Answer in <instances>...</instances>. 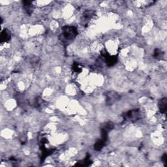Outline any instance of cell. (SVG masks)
<instances>
[{
  "label": "cell",
  "instance_id": "6",
  "mask_svg": "<svg viewBox=\"0 0 167 167\" xmlns=\"http://www.w3.org/2000/svg\"><path fill=\"white\" fill-rule=\"evenodd\" d=\"M94 15L93 11L91 10H86L83 14V21L84 22H87L88 21L90 20L91 18L93 17V16Z\"/></svg>",
  "mask_w": 167,
  "mask_h": 167
},
{
  "label": "cell",
  "instance_id": "2",
  "mask_svg": "<svg viewBox=\"0 0 167 167\" xmlns=\"http://www.w3.org/2000/svg\"><path fill=\"white\" fill-rule=\"evenodd\" d=\"M123 118L125 121L134 122L141 118V113L138 109H134L129 110L123 115Z\"/></svg>",
  "mask_w": 167,
  "mask_h": 167
},
{
  "label": "cell",
  "instance_id": "9",
  "mask_svg": "<svg viewBox=\"0 0 167 167\" xmlns=\"http://www.w3.org/2000/svg\"><path fill=\"white\" fill-rule=\"evenodd\" d=\"M162 52L159 49H156L154 52V56L156 58H159L162 56Z\"/></svg>",
  "mask_w": 167,
  "mask_h": 167
},
{
  "label": "cell",
  "instance_id": "8",
  "mask_svg": "<svg viewBox=\"0 0 167 167\" xmlns=\"http://www.w3.org/2000/svg\"><path fill=\"white\" fill-rule=\"evenodd\" d=\"M72 69H73V71L74 72H77V73H79V72H80L82 71V68L80 67L79 64L76 63H75L73 65V67H72Z\"/></svg>",
  "mask_w": 167,
  "mask_h": 167
},
{
  "label": "cell",
  "instance_id": "5",
  "mask_svg": "<svg viewBox=\"0 0 167 167\" xmlns=\"http://www.w3.org/2000/svg\"><path fill=\"white\" fill-rule=\"evenodd\" d=\"M1 42H9L10 38H11V34L10 31H8L7 29H4L3 31H1Z\"/></svg>",
  "mask_w": 167,
  "mask_h": 167
},
{
  "label": "cell",
  "instance_id": "7",
  "mask_svg": "<svg viewBox=\"0 0 167 167\" xmlns=\"http://www.w3.org/2000/svg\"><path fill=\"white\" fill-rule=\"evenodd\" d=\"M24 7L25 10L28 14H31L33 10V7L31 1H24Z\"/></svg>",
  "mask_w": 167,
  "mask_h": 167
},
{
  "label": "cell",
  "instance_id": "10",
  "mask_svg": "<svg viewBox=\"0 0 167 167\" xmlns=\"http://www.w3.org/2000/svg\"><path fill=\"white\" fill-rule=\"evenodd\" d=\"M167 155H166V153H165V154H164L163 155V157H162V159H162V161H163V163H166V161H167Z\"/></svg>",
  "mask_w": 167,
  "mask_h": 167
},
{
  "label": "cell",
  "instance_id": "1",
  "mask_svg": "<svg viewBox=\"0 0 167 167\" xmlns=\"http://www.w3.org/2000/svg\"><path fill=\"white\" fill-rule=\"evenodd\" d=\"M77 35V29L74 26H67L63 27L61 38L63 42H67L74 40Z\"/></svg>",
  "mask_w": 167,
  "mask_h": 167
},
{
  "label": "cell",
  "instance_id": "3",
  "mask_svg": "<svg viewBox=\"0 0 167 167\" xmlns=\"http://www.w3.org/2000/svg\"><path fill=\"white\" fill-rule=\"evenodd\" d=\"M120 98L118 93L114 91H110L106 94V103L108 104H112L116 101H117Z\"/></svg>",
  "mask_w": 167,
  "mask_h": 167
},
{
  "label": "cell",
  "instance_id": "4",
  "mask_svg": "<svg viewBox=\"0 0 167 167\" xmlns=\"http://www.w3.org/2000/svg\"><path fill=\"white\" fill-rule=\"evenodd\" d=\"M159 109L162 114H166L167 110V99L166 97L161 99L159 102Z\"/></svg>",
  "mask_w": 167,
  "mask_h": 167
}]
</instances>
